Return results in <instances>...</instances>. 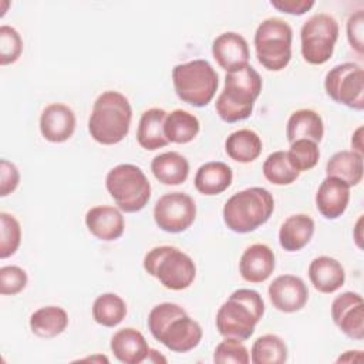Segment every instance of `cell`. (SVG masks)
Here are the masks:
<instances>
[{"label": "cell", "instance_id": "cell-1", "mask_svg": "<svg viewBox=\"0 0 364 364\" xmlns=\"http://www.w3.org/2000/svg\"><path fill=\"white\" fill-rule=\"evenodd\" d=\"M148 328L155 340L173 353H188L202 340L200 324L176 303H161L148 314Z\"/></svg>", "mask_w": 364, "mask_h": 364}, {"label": "cell", "instance_id": "cell-33", "mask_svg": "<svg viewBox=\"0 0 364 364\" xmlns=\"http://www.w3.org/2000/svg\"><path fill=\"white\" fill-rule=\"evenodd\" d=\"M264 178L273 183V185H290L293 183L299 176L300 172L291 166L287 158L286 151H276L272 152L263 162L262 166Z\"/></svg>", "mask_w": 364, "mask_h": 364}, {"label": "cell", "instance_id": "cell-43", "mask_svg": "<svg viewBox=\"0 0 364 364\" xmlns=\"http://www.w3.org/2000/svg\"><path fill=\"white\" fill-rule=\"evenodd\" d=\"M361 223H363V216L357 220V223H355V228H354V240H355V243H357V246L361 249L363 247V243H361Z\"/></svg>", "mask_w": 364, "mask_h": 364}, {"label": "cell", "instance_id": "cell-6", "mask_svg": "<svg viewBox=\"0 0 364 364\" xmlns=\"http://www.w3.org/2000/svg\"><path fill=\"white\" fill-rule=\"evenodd\" d=\"M172 82L179 100L202 108L213 100L219 77L209 61L198 58L175 65L172 68Z\"/></svg>", "mask_w": 364, "mask_h": 364}, {"label": "cell", "instance_id": "cell-31", "mask_svg": "<svg viewBox=\"0 0 364 364\" xmlns=\"http://www.w3.org/2000/svg\"><path fill=\"white\" fill-rule=\"evenodd\" d=\"M127 316V304L115 293H104L94 300L92 318L104 327L118 326Z\"/></svg>", "mask_w": 364, "mask_h": 364}, {"label": "cell", "instance_id": "cell-13", "mask_svg": "<svg viewBox=\"0 0 364 364\" xmlns=\"http://www.w3.org/2000/svg\"><path fill=\"white\" fill-rule=\"evenodd\" d=\"M334 324L348 338L361 341L364 338V301L361 294L344 291L331 303Z\"/></svg>", "mask_w": 364, "mask_h": 364}, {"label": "cell", "instance_id": "cell-14", "mask_svg": "<svg viewBox=\"0 0 364 364\" xmlns=\"http://www.w3.org/2000/svg\"><path fill=\"white\" fill-rule=\"evenodd\" d=\"M269 299L273 307L283 313L301 310L309 300V289L303 279L294 274H280L269 286Z\"/></svg>", "mask_w": 364, "mask_h": 364}, {"label": "cell", "instance_id": "cell-17", "mask_svg": "<svg viewBox=\"0 0 364 364\" xmlns=\"http://www.w3.org/2000/svg\"><path fill=\"white\" fill-rule=\"evenodd\" d=\"M276 266L273 250L264 243H255L246 247L239 260V273L249 283L266 282Z\"/></svg>", "mask_w": 364, "mask_h": 364}, {"label": "cell", "instance_id": "cell-18", "mask_svg": "<svg viewBox=\"0 0 364 364\" xmlns=\"http://www.w3.org/2000/svg\"><path fill=\"white\" fill-rule=\"evenodd\" d=\"M85 225L92 236L104 242L119 239L125 229L121 210L107 205H98L88 209L85 213Z\"/></svg>", "mask_w": 364, "mask_h": 364}, {"label": "cell", "instance_id": "cell-27", "mask_svg": "<svg viewBox=\"0 0 364 364\" xmlns=\"http://www.w3.org/2000/svg\"><path fill=\"white\" fill-rule=\"evenodd\" d=\"M363 155L354 151H338L330 156L326 165L327 176L346 182L350 188L363 181Z\"/></svg>", "mask_w": 364, "mask_h": 364}, {"label": "cell", "instance_id": "cell-15", "mask_svg": "<svg viewBox=\"0 0 364 364\" xmlns=\"http://www.w3.org/2000/svg\"><path fill=\"white\" fill-rule=\"evenodd\" d=\"M75 131L74 111L61 102L47 105L40 115V132L43 138L53 144L68 141Z\"/></svg>", "mask_w": 364, "mask_h": 364}, {"label": "cell", "instance_id": "cell-9", "mask_svg": "<svg viewBox=\"0 0 364 364\" xmlns=\"http://www.w3.org/2000/svg\"><path fill=\"white\" fill-rule=\"evenodd\" d=\"M293 30L279 17L263 20L255 33V51L257 61L269 71H282L291 60Z\"/></svg>", "mask_w": 364, "mask_h": 364}, {"label": "cell", "instance_id": "cell-19", "mask_svg": "<svg viewBox=\"0 0 364 364\" xmlns=\"http://www.w3.org/2000/svg\"><path fill=\"white\" fill-rule=\"evenodd\" d=\"M350 202V186L333 176H326L316 192V208L326 219L340 218Z\"/></svg>", "mask_w": 364, "mask_h": 364}, {"label": "cell", "instance_id": "cell-32", "mask_svg": "<svg viewBox=\"0 0 364 364\" xmlns=\"http://www.w3.org/2000/svg\"><path fill=\"white\" fill-rule=\"evenodd\" d=\"M287 360V346L276 334H264L252 346L250 361L253 364H283Z\"/></svg>", "mask_w": 364, "mask_h": 364}, {"label": "cell", "instance_id": "cell-5", "mask_svg": "<svg viewBox=\"0 0 364 364\" xmlns=\"http://www.w3.org/2000/svg\"><path fill=\"white\" fill-rule=\"evenodd\" d=\"M274 210L272 193L252 186L233 193L223 206V222L235 233H249L264 225Z\"/></svg>", "mask_w": 364, "mask_h": 364}, {"label": "cell", "instance_id": "cell-29", "mask_svg": "<svg viewBox=\"0 0 364 364\" xmlns=\"http://www.w3.org/2000/svg\"><path fill=\"white\" fill-rule=\"evenodd\" d=\"M262 148L263 144L260 136L247 128L229 134L225 141V151L228 156L240 164H249L257 159L262 154Z\"/></svg>", "mask_w": 364, "mask_h": 364}, {"label": "cell", "instance_id": "cell-40", "mask_svg": "<svg viewBox=\"0 0 364 364\" xmlns=\"http://www.w3.org/2000/svg\"><path fill=\"white\" fill-rule=\"evenodd\" d=\"M20 183V172L17 166L7 161H0V196L4 198L14 192Z\"/></svg>", "mask_w": 364, "mask_h": 364}, {"label": "cell", "instance_id": "cell-25", "mask_svg": "<svg viewBox=\"0 0 364 364\" xmlns=\"http://www.w3.org/2000/svg\"><path fill=\"white\" fill-rule=\"evenodd\" d=\"M166 112L162 108L146 109L139 119L136 129V141L146 151H156L169 144L164 134V122Z\"/></svg>", "mask_w": 364, "mask_h": 364}, {"label": "cell", "instance_id": "cell-36", "mask_svg": "<svg viewBox=\"0 0 364 364\" xmlns=\"http://www.w3.org/2000/svg\"><path fill=\"white\" fill-rule=\"evenodd\" d=\"M23 53V40L18 31L3 24L0 27V64L9 65L16 63Z\"/></svg>", "mask_w": 364, "mask_h": 364}, {"label": "cell", "instance_id": "cell-34", "mask_svg": "<svg viewBox=\"0 0 364 364\" xmlns=\"http://www.w3.org/2000/svg\"><path fill=\"white\" fill-rule=\"evenodd\" d=\"M289 162L299 172L313 169L320 159V149L314 141L297 139L290 144V149L286 151Z\"/></svg>", "mask_w": 364, "mask_h": 364}, {"label": "cell", "instance_id": "cell-11", "mask_svg": "<svg viewBox=\"0 0 364 364\" xmlns=\"http://www.w3.org/2000/svg\"><path fill=\"white\" fill-rule=\"evenodd\" d=\"M326 94L351 109H364V70L357 63H343L327 71Z\"/></svg>", "mask_w": 364, "mask_h": 364}, {"label": "cell", "instance_id": "cell-35", "mask_svg": "<svg viewBox=\"0 0 364 364\" xmlns=\"http://www.w3.org/2000/svg\"><path fill=\"white\" fill-rule=\"evenodd\" d=\"M21 243L20 222L7 212H0V259L13 256Z\"/></svg>", "mask_w": 364, "mask_h": 364}, {"label": "cell", "instance_id": "cell-12", "mask_svg": "<svg viewBox=\"0 0 364 364\" xmlns=\"http://www.w3.org/2000/svg\"><path fill=\"white\" fill-rule=\"evenodd\" d=\"M196 218L195 200L185 192L162 195L154 206V220L168 233L185 232Z\"/></svg>", "mask_w": 364, "mask_h": 364}, {"label": "cell", "instance_id": "cell-41", "mask_svg": "<svg viewBox=\"0 0 364 364\" xmlns=\"http://www.w3.org/2000/svg\"><path fill=\"white\" fill-rule=\"evenodd\" d=\"M316 4L314 0H272L270 6L282 13L301 16Z\"/></svg>", "mask_w": 364, "mask_h": 364}, {"label": "cell", "instance_id": "cell-38", "mask_svg": "<svg viewBox=\"0 0 364 364\" xmlns=\"http://www.w3.org/2000/svg\"><path fill=\"white\" fill-rule=\"evenodd\" d=\"M28 277L20 266L9 264L0 267V293L3 296H14L24 290Z\"/></svg>", "mask_w": 364, "mask_h": 364}, {"label": "cell", "instance_id": "cell-42", "mask_svg": "<svg viewBox=\"0 0 364 364\" xmlns=\"http://www.w3.org/2000/svg\"><path fill=\"white\" fill-rule=\"evenodd\" d=\"M351 146L354 152H358L363 155V127H358L354 134H353V138H351Z\"/></svg>", "mask_w": 364, "mask_h": 364}, {"label": "cell", "instance_id": "cell-28", "mask_svg": "<svg viewBox=\"0 0 364 364\" xmlns=\"http://www.w3.org/2000/svg\"><path fill=\"white\" fill-rule=\"evenodd\" d=\"M30 330L41 338H53L60 336L68 326V314L60 306H46L37 309L30 316Z\"/></svg>", "mask_w": 364, "mask_h": 364}, {"label": "cell", "instance_id": "cell-2", "mask_svg": "<svg viewBox=\"0 0 364 364\" xmlns=\"http://www.w3.org/2000/svg\"><path fill=\"white\" fill-rule=\"evenodd\" d=\"M262 87V77L250 64L226 73L225 87L215 102L220 119L233 124L249 118Z\"/></svg>", "mask_w": 364, "mask_h": 364}, {"label": "cell", "instance_id": "cell-22", "mask_svg": "<svg viewBox=\"0 0 364 364\" xmlns=\"http://www.w3.org/2000/svg\"><path fill=\"white\" fill-rule=\"evenodd\" d=\"M233 181L232 168L220 161H210L200 165L195 173L193 185L198 192L213 196L225 192Z\"/></svg>", "mask_w": 364, "mask_h": 364}, {"label": "cell", "instance_id": "cell-30", "mask_svg": "<svg viewBox=\"0 0 364 364\" xmlns=\"http://www.w3.org/2000/svg\"><path fill=\"white\" fill-rule=\"evenodd\" d=\"M199 129V119L185 109H173L172 112L166 114L164 134L169 142L188 144L195 139Z\"/></svg>", "mask_w": 364, "mask_h": 364}, {"label": "cell", "instance_id": "cell-24", "mask_svg": "<svg viewBox=\"0 0 364 364\" xmlns=\"http://www.w3.org/2000/svg\"><path fill=\"white\" fill-rule=\"evenodd\" d=\"M324 135V124L321 117L313 109H297L287 119L286 136L291 144L297 139H310L318 144Z\"/></svg>", "mask_w": 364, "mask_h": 364}, {"label": "cell", "instance_id": "cell-23", "mask_svg": "<svg viewBox=\"0 0 364 364\" xmlns=\"http://www.w3.org/2000/svg\"><path fill=\"white\" fill-rule=\"evenodd\" d=\"M314 235V220L304 213L284 219L279 229V243L286 252L301 250Z\"/></svg>", "mask_w": 364, "mask_h": 364}, {"label": "cell", "instance_id": "cell-3", "mask_svg": "<svg viewBox=\"0 0 364 364\" xmlns=\"http://www.w3.org/2000/svg\"><path fill=\"white\" fill-rule=\"evenodd\" d=\"M132 108L128 98L114 90L97 97L88 118V132L101 145H115L129 132Z\"/></svg>", "mask_w": 364, "mask_h": 364}, {"label": "cell", "instance_id": "cell-8", "mask_svg": "<svg viewBox=\"0 0 364 364\" xmlns=\"http://www.w3.org/2000/svg\"><path fill=\"white\" fill-rule=\"evenodd\" d=\"M105 188L117 208L125 213L142 210L151 199V183L134 164H119L108 171Z\"/></svg>", "mask_w": 364, "mask_h": 364}, {"label": "cell", "instance_id": "cell-37", "mask_svg": "<svg viewBox=\"0 0 364 364\" xmlns=\"http://www.w3.org/2000/svg\"><path fill=\"white\" fill-rule=\"evenodd\" d=\"M213 361L218 364H247L250 361V355L249 350L240 340L225 338L216 346L213 353Z\"/></svg>", "mask_w": 364, "mask_h": 364}, {"label": "cell", "instance_id": "cell-4", "mask_svg": "<svg viewBox=\"0 0 364 364\" xmlns=\"http://www.w3.org/2000/svg\"><path fill=\"white\" fill-rule=\"evenodd\" d=\"M263 314L264 301L262 296L252 289H237L219 307L216 328L225 338L245 341L252 337Z\"/></svg>", "mask_w": 364, "mask_h": 364}, {"label": "cell", "instance_id": "cell-26", "mask_svg": "<svg viewBox=\"0 0 364 364\" xmlns=\"http://www.w3.org/2000/svg\"><path fill=\"white\" fill-rule=\"evenodd\" d=\"M151 171L155 179L164 185H181L188 179L189 162L179 152L168 151L152 159Z\"/></svg>", "mask_w": 364, "mask_h": 364}, {"label": "cell", "instance_id": "cell-10", "mask_svg": "<svg viewBox=\"0 0 364 364\" xmlns=\"http://www.w3.org/2000/svg\"><path fill=\"white\" fill-rule=\"evenodd\" d=\"M338 38V23L327 13H317L307 18L300 28L301 55L306 63L321 65L327 63Z\"/></svg>", "mask_w": 364, "mask_h": 364}, {"label": "cell", "instance_id": "cell-21", "mask_svg": "<svg viewBox=\"0 0 364 364\" xmlns=\"http://www.w3.org/2000/svg\"><path fill=\"white\" fill-rule=\"evenodd\" d=\"M307 273L314 289L326 294L337 291L346 282L343 264L330 256L314 257L309 264Z\"/></svg>", "mask_w": 364, "mask_h": 364}, {"label": "cell", "instance_id": "cell-16", "mask_svg": "<svg viewBox=\"0 0 364 364\" xmlns=\"http://www.w3.org/2000/svg\"><path fill=\"white\" fill-rule=\"evenodd\" d=\"M212 55L225 71H235L249 64V46L243 36L235 31L219 34L212 43Z\"/></svg>", "mask_w": 364, "mask_h": 364}, {"label": "cell", "instance_id": "cell-39", "mask_svg": "<svg viewBox=\"0 0 364 364\" xmlns=\"http://www.w3.org/2000/svg\"><path fill=\"white\" fill-rule=\"evenodd\" d=\"M364 11L357 10L347 20V38L350 46L363 55L364 53Z\"/></svg>", "mask_w": 364, "mask_h": 364}, {"label": "cell", "instance_id": "cell-20", "mask_svg": "<svg viewBox=\"0 0 364 364\" xmlns=\"http://www.w3.org/2000/svg\"><path fill=\"white\" fill-rule=\"evenodd\" d=\"M111 351L115 358L124 364H139L148 358L149 346L141 331L132 327H124L111 337Z\"/></svg>", "mask_w": 364, "mask_h": 364}, {"label": "cell", "instance_id": "cell-7", "mask_svg": "<svg viewBox=\"0 0 364 364\" xmlns=\"http://www.w3.org/2000/svg\"><path fill=\"white\" fill-rule=\"evenodd\" d=\"M145 272L169 290L188 289L196 276V266L189 255L175 246L152 247L144 257Z\"/></svg>", "mask_w": 364, "mask_h": 364}]
</instances>
